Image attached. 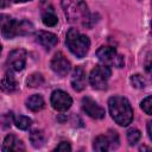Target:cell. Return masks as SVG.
Masks as SVG:
<instances>
[{"label": "cell", "mask_w": 152, "mask_h": 152, "mask_svg": "<svg viewBox=\"0 0 152 152\" xmlns=\"http://www.w3.org/2000/svg\"><path fill=\"white\" fill-rule=\"evenodd\" d=\"M141 109L147 114V115H151L152 114V97L151 96H147L142 100L141 104H140Z\"/></svg>", "instance_id": "cb8c5ba5"}, {"label": "cell", "mask_w": 152, "mask_h": 152, "mask_svg": "<svg viewBox=\"0 0 152 152\" xmlns=\"http://www.w3.org/2000/svg\"><path fill=\"white\" fill-rule=\"evenodd\" d=\"M0 88L5 93H13L18 89V82L12 72H6L0 82Z\"/></svg>", "instance_id": "5bb4252c"}, {"label": "cell", "mask_w": 152, "mask_h": 152, "mask_svg": "<svg viewBox=\"0 0 152 152\" xmlns=\"http://www.w3.org/2000/svg\"><path fill=\"white\" fill-rule=\"evenodd\" d=\"M25 146L20 139H18L14 134H8L2 145V151L5 152H11V151H24Z\"/></svg>", "instance_id": "4fadbf2b"}, {"label": "cell", "mask_w": 152, "mask_h": 152, "mask_svg": "<svg viewBox=\"0 0 152 152\" xmlns=\"http://www.w3.org/2000/svg\"><path fill=\"white\" fill-rule=\"evenodd\" d=\"M55 150H56V151H71V146L69 145V142L62 141V142H59V145L56 146Z\"/></svg>", "instance_id": "d4e9b609"}, {"label": "cell", "mask_w": 152, "mask_h": 152, "mask_svg": "<svg viewBox=\"0 0 152 152\" xmlns=\"http://www.w3.org/2000/svg\"><path fill=\"white\" fill-rule=\"evenodd\" d=\"M82 109L87 115H89L93 119H102L104 118V114H106L104 109L89 96H86L82 99Z\"/></svg>", "instance_id": "9c48e42d"}, {"label": "cell", "mask_w": 152, "mask_h": 152, "mask_svg": "<svg viewBox=\"0 0 152 152\" xmlns=\"http://www.w3.org/2000/svg\"><path fill=\"white\" fill-rule=\"evenodd\" d=\"M112 75L110 68L104 64H97L91 70L89 76V82L93 86L94 89L97 90H104L108 84V80Z\"/></svg>", "instance_id": "277c9868"}, {"label": "cell", "mask_w": 152, "mask_h": 152, "mask_svg": "<svg viewBox=\"0 0 152 152\" xmlns=\"http://www.w3.org/2000/svg\"><path fill=\"white\" fill-rule=\"evenodd\" d=\"M86 83H87V76H86V71L81 66H76L72 76H71V86L76 91H81L86 88Z\"/></svg>", "instance_id": "7c38bea8"}, {"label": "cell", "mask_w": 152, "mask_h": 152, "mask_svg": "<svg viewBox=\"0 0 152 152\" xmlns=\"http://www.w3.org/2000/svg\"><path fill=\"white\" fill-rule=\"evenodd\" d=\"M93 148L95 151H100V152H106L108 150H110V144L108 140L107 135H99L95 138L94 144H93Z\"/></svg>", "instance_id": "2e32d148"}, {"label": "cell", "mask_w": 152, "mask_h": 152, "mask_svg": "<svg viewBox=\"0 0 152 152\" xmlns=\"http://www.w3.org/2000/svg\"><path fill=\"white\" fill-rule=\"evenodd\" d=\"M26 63V51L23 49H15L10 52L7 57L8 66L14 71H21Z\"/></svg>", "instance_id": "30bf717a"}, {"label": "cell", "mask_w": 152, "mask_h": 152, "mask_svg": "<svg viewBox=\"0 0 152 152\" xmlns=\"http://www.w3.org/2000/svg\"><path fill=\"white\" fill-rule=\"evenodd\" d=\"M30 141L33 147H42L45 142V135L40 129H34L30 133Z\"/></svg>", "instance_id": "e0dca14e"}, {"label": "cell", "mask_w": 152, "mask_h": 152, "mask_svg": "<svg viewBox=\"0 0 152 152\" xmlns=\"http://www.w3.org/2000/svg\"><path fill=\"white\" fill-rule=\"evenodd\" d=\"M65 43L70 52L78 58L84 57L90 48L89 38L86 34H82L76 28H69V31L66 32Z\"/></svg>", "instance_id": "3957f363"}, {"label": "cell", "mask_w": 152, "mask_h": 152, "mask_svg": "<svg viewBox=\"0 0 152 152\" xmlns=\"http://www.w3.org/2000/svg\"><path fill=\"white\" fill-rule=\"evenodd\" d=\"M151 126H152V122H151V121H148V122H147V135H148V138H150V139H152V131H151Z\"/></svg>", "instance_id": "484cf974"}, {"label": "cell", "mask_w": 152, "mask_h": 152, "mask_svg": "<svg viewBox=\"0 0 152 152\" xmlns=\"http://www.w3.org/2000/svg\"><path fill=\"white\" fill-rule=\"evenodd\" d=\"M50 66L52 69V71L55 74H57L61 77H64L68 75V72L71 69V64L70 62L66 59V57L62 53V52H57L55 53V56L51 59Z\"/></svg>", "instance_id": "ba28073f"}, {"label": "cell", "mask_w": 152, "mask_h": 152, "mask_svg": "<svg viewBox=\"0 0 152 152\" xmlns=\"http://www.w3.org/2000/svg\"><path fill=\"white\" fill-rule=\"evenodd\" d=\"M36 40L46 50L52 49L53 46L57 45L58 43V38L56 34L51 33V32H46V31H39L36 34Z\"/></svg>", "instance_id": "8fae6325"}, {"label": "cell", "mask_w": 152, "mask_h": 152, "mask_svg": "<svg viewBox=\"0 0 152 152\" xmlns=\"http://www.w3.org/2000/svg\"><path fill=\"white\" fill-rule=\"evenodd\" d=\"M96 56H97L99 61L107 66L122 68L125 64L122 56L118 55L116 50L112 46H101L96 51Z\"/></svg>", "instance_id": "5b68a950"}, {"label": "cell", "mask_w": 152, "mask_h": 152, "mask_svg": "<svg viewBox=\"0 0 152 152\" xmlns=\"http://www.w3.org/2000/svg\"><path fill=\"white\" fill-rule=\"evenodd\" d=\"M109 113L120 126H128L133 120V109L129 101L122 96H112L108 101Z\"/></svg>", "instance_id": "6da1fadb"}, {"label": "cell", "mask_w": 152, "mask_h": 152, "mask_svg": "<svg viewBox=\"0 0 152 152\" xmlns=\"http://www.w3.org/2000/svg\"><path fill=\"white\" fill-rule=\"evenodd\" d=\"M13 2H26V1H30V0H12Z\"/></svg>", "instance_id": "83f0119b"}, {"label": "cell", "mask_w": 152, "mask_h": 152, "mask_svg": "<svg viewBox=\"0 0 152 152\" xmlns=\"http://www.w3.org/2000/svg\"><path fill=\"white\" fill-rule=\"evenodd\" d=\"M19 23L14 20L12 17L7 14H0V32L1 34L7 38L12 39L15 36H19Z\"/></svg>", "instance_id": "8992f818"}, {"label": "cell", "mask_w": 152, "mask_h": 152, "mask_svg": "<svg viewBox=\"0 0 152 152\" xmlns=\"http://www.w3.org/2000/svg\"><path fill=\"white\" fill-rule=\"evenodd\" d=\"M10 5V0H0V8H6Z\"/></svg>", "instance_id": "4316f807"}, {"label": "cell", "mask_w": 152, "mask_h": 152, "mask_svg": "<svg viewBox=\"0 0 152 152\" xmlns=\"http://www.w3.org/2000/svg\"><path fill=\"white\" fill-rule=\"evenodd\" d=\"M13 121L15 124V126L20 129H27L31 127L32 125V120L28 118V116H25V115H17V116H13Z\"/></svg>", "instance_id": "d6986e66"}, {"label": "cell", "mask_w": 152, "mask_h": 152, "mask_svg": "<svg viewBox=\"0 0 152 152\" xmlns=\"http://www.w3.org/2000/svg\"><path fill=\"white\" fill-rule=\"evenodd\" d=\"M50 101H51L52 107L58 112H64V110L69 109L72 104L71 96L63 90H55L51 94Z\"/></svg>", "instance_id": "52a82bcc"}, {"label": "cell", "mask_w": 152, "mask_h": 152, "mask_svg": "<svg viewBox=\"0 0 152 152\" xmlns=\"http://www.w3.org/2000/svg\"><path fill=\"white\" fill-rule=\"evenodd\" d=\"M44 99L39 94H33L26 100V107L32 112H38L44 108Z\"/></svg>", "instance_id": "9a60e30c"}, {"label": "cell", "mask_w": 152, "mask_h": 152, "mask_svg": "<svg viewBox=\"0 0 152 152\" xmlns=\"http://www.w3.org/2000/svg\"><path fill=\"white\" fill-rule=\"evenodd\" d=\"M141 138V133L139 129L137 128H131L127 131V140L129 142V145H135Z\"/></svg>", "instance_id": "44dd1931"}, {"label": "cell", "mask_w": 152, "mask_h": 152, "mask_svg": "<svg viewBox=\"0 0 152 152\" xmlns=\"http://www.w3.org/2000/svg\"><path fill=\"white\" fill-rule=\"evenodd\" d=\"M27 86L31 87V88H37V87H40L43 83H44V78L42 76V74H32L31 76H28L27 81H26Z\"/></svg>", "instance_id": "ffe728a7"}, {"label": "cell", "mask_w": 152, "mask_h": 152, "mask_svg": "<svg viewBox=\"0 0 152 152\" xmlns=\"http://www.w3.org/2000/svg\"><path fill=\"white\" fill-rule=\"evenodd\" d=\"M106 135L108 137V140H109V144H110V148H116L119 146V135H118V133L115 131L109 129Z\"/></svg>", "instance_id": "603a6c76"}, {"label": "cell", "mask_w": 152, "mask_h": 152, "mask_svg": "<svg viewBox=\"0 0 152 152\" xmlns=\"http://www.w3.org/2000/svg\"><path fill=\"white\" fill-rule=\"evenodd\" d=\"M42 20H43V24L46 25V26H55L58 21V18H57L55 11L52 8H49L43 13Z\"/></svg>", "instance_id": "ac0fdd59"}, {"label": "cell", "mask_w": 152, "mask_h": 152, "mask_svg": "<svg viewBox=\"0 0 152 152\" xmlns=\"http://www.w3.org/2000/svg\"><path fill=\"white\" fill-rule=\"evenodd\" d=\"M61 4L70 23L81 24L83 26H90V14L83 0H61Z\"/></svg>", "instance_id": "7a4b0ae2"}, {"label": "cell", "mask_w": 152, "mask_h": 152, "mask_svg": "<svg viewBox=\"0 0 152 152\" xmlns=\"http://www.w3.org/2000/svg\"><path fill=\"white\" fill-rule=\"evenodd\" d=\"M131 83H132V86H133L134 88H139V89L145 88V86H146L145 78H144L141 75H139V74L133 75V76L131 77Z\"/></svg>", "instance_id": "7402d4cb"}, {"label": "cell", "mask_w": 152, "mask_h": 152, "mask_svg": "<svg viewBox=\"0 0 152 152\" xmlns=\"http://www.w3.org/2000/svg\"><path fill=\"white\" fill-rule=\"evenodd\" d=\"M0 52H1V44H0Z\"/></svg>", "instance_id": "f1b7e54d"}]
</instances>
